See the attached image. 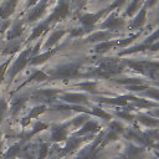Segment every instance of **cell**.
Returning a JSON list of instances; mask_svg holds the SVG:
<instances>
[{
	"label": "cell",
	"mask_w": 159,
	"mask_h": 159,
	"mask_svg": "<svg viewBox=\"0 0 159 159\" xmlns=\"http://www.w3.org/2000/svg\"><path fill=\"white\" fill-rule=\"evenodd\" d=\"M66 34V31L65 30H57V31H55V32H52L51 35H50V37H48V40L46 41V43H45V48H51L63 35Z\"/></svg>",
	"instance_id": "cell-18"
},
{
	"label": "cell",
	"mask_w": 159,
	"mask_h": 159,
	"mask_svg": "<svg viewBox=\"0 0 159 159\" xmlns=\"http://www.w3.org/2000/svg\"><path fill=\"white\" fill-rule=\"evenodd\" d=\"M48 78H51L48 75H46L45 72H42V71H36V72H34L29 78H27V81L24 83V84H26V83H30V82H42V81H46V80H48ZM24 84H21L20 87H22ZM19 87V88H20Z\"/></svg>",
	"instance_id": "cell-19"
},
{
	"label": "cell",
	"mask_w": 159,
	"mask_h": 159,
	"mask_svg": "<svg viewBox=\"0 0 159 159\" xmlns=\"http://www.w3.org/2000/svg\"><path fill=\"white\" fill-rule=\"evenodd\" d=\"M106 10H102V11H98L96 14H84L80 17V21L81 24L83 25V27H87V29H92L93 25L99 20V17L104 14Z\"/></svg>",
	"instance_id": "cell-7"
},
{
	"label": "cell",
	"mask_w": 159,
	"mask_h": 159,
	"mask_svg": "<svg viewBox=\"0 0 159 159\" xmlns=\"http://www.w3.org/2000/svg\"><path fill=\"white\" fill-rule=\"evenodd\" d=\"M48 27H50V25H48L46 21L41 22L40 25H37V26L34 29V31H32L31 36L29 37V40H34V39H37V37H40L42 34H45V32L48 30Z\"/></svg>",
	"instance_id": "cell-20"
},
{
	"label": "cell",
	"mask_w": 159,
	"mask_h": 159,
	"mask_svg": "<svg viewBox=\"0 0 159 159\" xmlns=\"http://www.w3.org/2000/svg\"><path fill=\"white\" fill-rule=\"evenodd\" d=\"M116 159H122V158H116Z\"/></svg>",
	"instance_id": "cell-51"
},
{
	"label": "cell",
	"mask_w": 159,
	"mask_h": 159,
	"mask_svg": "<svg viewBox=\"0 0 159 159\" xmlns=\"http://www.w3.org/2000/svg\"><path fill=\"white\" fill-rule=\"evenodd\" d=\"M0 83H1V81H0Z\"/></svg>",
	"instance_id": "cell-52"
},
{
	"label": "cell",
	"mask_w": 159,
	"mask_h": 159,
	"mask_svg": "<svg viewBox=\"0 0 159 159\" xmlns=\"http://www.w3.org/2000/svg\"><path fill=\"white\" fill-rule=\"evenodd\" d=\"M9 62H10V60H7V61L4 62L2 65H0V81L4 80V76H5V72H6V68H7Z\"/></svg>",
	"instance_id": "cell-38"
},
{
	"label": "cell",
	"mask_w": 159,
	"mask_h": 159,
	"mask_svg": "<svg viewBox=\"0 0 159 159\" xmlns=\"http://www.w3.org/2000/svg\"><path fill=\"white\" fill-rule=\"evenodd\" d=\"M6 108H7V104H6L5 99L4 98H0V123H1V120L4 118V116H5Z\"/></svg>",
	"instance_id": "cell-36"
},
{
	"label": "cell",
	"mask_w": 159,
	"mask_h": 159,
	"mask_svg": "<svg viewBox=\"0 0 159 159\" xmlns=\"http://www.w3.org/2000/svg\"><path fill=\"white\" fill-rule=\"evenodd\" d=\"M65 102L72 103V104H80V103H86L87 102V96L86 94H80V93H66L61 97Z\"/></svg>",
	"instance_id": "cell-13"
},
{
	"label": "cell",
	"mask_w": 159,
	"mask_h": 159,
	"mask_svg": "<svg viewBox=\"0 0 159 159\" xmlns=\"http://www.w3.org/2000/svg\"><path fill=\"white\" fill-rule=\"evenodd\" d=\"M122 71V65H119L117 61L112 58H107L106 61H102L99 67L96 68L93 72L88 73L87 76H99V77H111L113 75H117Z\"/></svg>",
	"instance_id": "cell-1"
},
{
	"label": "cell",
	"mask_w": 159,
	"mask_h": 159,
	"mask_svg": "<svg viewBox=\"0 0 159 159\" xmlns=\"http://www.w3.org/2000/svg\"><path fill=\"white\" fill-rule=\"evenodd\" d=\"M158 39H159V30H158L157 32H154L152 36H149V37L147 39V41H145V42H147V43H149V42H153L154 40H158Z\"/></svg>",
	"instance_id": "cell-41"
},
{
	"label": "cell",
	"mask_w": 159,
	"mask_h": 159,
	"mask_svg": "<svg viewBox=\"0 0 159 159\" xmlns=\"http://www.w3.org/2000/svg\"><path fill=\"white\" fill-rule=\"evenodd\" d=\"M78 87L82 88V89H84V91H88V92H94L96 91V83L94 82H89V81L83 82V83H80Z\"/></svg>",
	"instance_id": "cell-30"
},
{
	"label": "cell",
	"mask_w": 159,
	"mask_h": 159,
	"mask_svg": "<svg viewBox=\"0 0 159 159\" xmlns=\"http://www.w3.org/2000/svg\"><path fill=\"white\" fill-rule=\"evenodd\" d=\"M138 119H139L143 124H145V125H152V127H154V125H159V120L148 118V117H145V116H139Z\"/></svg>",
	"instance_id": "cell-29"
},
{
	"label": "cell",
	"mask_w": 159,
	"mask_h": 159,
	"mask_svg": "<svg viewBox=\"0 0 159 159\" xmlns=\"http://www.w3.org/2000/svg\"><path fill=\"white\" fill-rule=\"evenodd\" d=\"M112 37V34L108 32V31H98V32H94L93 35L88 36L87 39V42H97V41H107L108 39Z\"/></svg>",
	"instance_id": "cell-14"
},
{
	"label": "cell",
	"mask_w": 159,
	"mask_h": 159,
	"mask_svg": "<svg viewBox=\"0 0 159 159\" xmlns=\"http://www.w3.org/2000/svg\"><path fill=\"white\" fill-rule=\"evenodd\" d=\"M83 142V138H80V137H76V138H70L66 143V145L63 148H61V150H58V154L62 157V155H66L71 152H73L75 149H77V147Z\"/></svg>",
	"instance_id": "cell-9"
},
{
	"label": "cell",
	"mask_w": 159,
	"mask_h": 159,
	"mask_svg": "<svg viewBox=\"0 0 159 159\" xmlns=\"http://www.w3.org/2000/svg\"><path fill=\"white\" fill-rule=\"evenodd\" d=\"M135 97H130V96H125V97H118V98H99L98 101L103 102V103H108V104H118V106H124L127 103L128 99L134 101Z\"/></svg>",
	"instance_id": "cell-17"
},
{
	"label": "cell",
	"mask_w": 159,
	"mask_h": 159,
	"mask_svg": "<svg viewBox=\"0 0 159 159\" xmlns=\"http://www.w3.org/2000/svg\"><path fill=\"white\" fill-rule=\"evenodd\" d=\"M118 116L122 117V118H125V119H128V120H130V119L133 118L129 113H125V112H118Z\"/></svg>",
	"instance_id": "cell-44"
},
{
	"label": "cell",
	"mask_w": 159,
	"mask_h": 159,
	"mask_svg": "<svg viewBox=\"0 0 159 159\" xmlns=\"http://www.w3.org/2000/svg\"><path fill=\"white\" fill-rule=\"evenodd\" d=\"M20 45H21V42L20 41H10V45H7L6 47H5V50H4V52L2 53H5V55H9V53H14V52H16L19 48H20Z\"/></svg>",
	"instance_id": "cell-27"
},
{
	"label": "cell",
	"mask_w": 159,
	"mask_h": 159,
	"mask_svg": "<svg viewBox=\"0 0 159 159\" xmlns=\"http://www.w3.org/2000/svg\"><path fill=\"white\" fill-rule=\"evenodd\" d=\"M19 0H6L1 6H0V17L2 20H6L15 10Z\"/></svg>",
	"instance_id": "cell-10"
},
{
	"label": "cell",
	"mask_w": 159,
	"mask_h": 159,
	"mask_svg": "<svg viewBox=\"0 0 159 159\" xmlns=\"http://www.w3.org/2000/svg\"><path fill=\"white\" fill-rule=\"evenodd\" d=\"M67 137V128L66 125H52L51 128V140L52 142H61L65 140Z\"/></svg>",
	"instance_id": "cell-8"
},
{
	"label": "cell",
	"mask_w": 159,
	"mask_h": 159,
	"mask_svg": "<svg viewBox=\"0 0 159 159\" xmlns=\"http://www.w3.org/2000/svg\"><path fill=\"white\" fill-rule=\"evenodd\" d=\"M9 25H10V21L9 20H4L2 22H0V32H4L7 29Z\"/></svg>",
	"instance_id": "cell-42"
},
{
	"label": "cell",
	"mask_w": 159,
	"mask_h": 159,
	"mask_svg": "<svg viewBox=\"0 0 159 159\" xmlns=\"http://www.w3.org/2000/svg\"><path fill=\"white\" fill-rule=\"evenodd\" d=\"M86 122H87V117H86V116H81V117L75 118V119L71 122V124L75 125V127H78V125H81V124H84Z\"/></svg>",
	"instance_id": "cell-35"
},
{
	"label": "cell",
	"mask_w": 159,
	"mask_h": 159,
	"mask_svg": "<svg viewBox=\"0 0 159 159\" xmlns=\"http://www.w3.org/2000/svg\"><path fill=\"white\" fill-rule=\"evenodd\" d=\"M144 19H145V10H140V12L135 16V19L132 22V27H139L144 24Z\"/></svg>",
	"instance_id": "cell-28"
},
{
	"label": "cell",
	"mask_w": 159,
	"mask_h": 159,
	"mask_svg": "<svg viewBox=\"0 0 159 159\" xmlns=\"http://www.w3.org/2000/svg\"><path fill=\"white\" fill-rule=\"evenodd\" d=\"M150 50H153V51H158V50H159V42H157V43H154L153 46H150Z\"/></svg>",
	"instance_id": "cell-47"
},
{
	"label": "cell",
	"mask_w": 159,
	"mask_h": 159,
	"mask_svg": "<svg viewBox=\"0 0 159 159\" xmlns=\"http://www.w3.org/2000/svg\"><path fill=\"white\" fill-rule=\"evenodd\" d=\"M39 149L40 150H39V154H37L36 159H43L48 153V144H42V145H40Z\"/></svg>",
	"instance_id": "cell-32"
},
{
	"label": "cell",
	"mask_w": 159,
	"mask_h": 159,
	"mask_svg": "<svg viewBox=\"0 0 159 159\" xmlns=\"http://www.w3.org/2000/svg\"><path fill=\"white\" fill-rule=\"evenodd\" d=\"M139 4H140V0H134V1L128 6V9H127V15H132V14L138 9Z\"/></svg>",
	"instance_id": "cell-34"
},
{
	"label": "cell",
	"mask_w": 159,
	"mask_h": 159,
	"mask_svg": "<svg viewBox=\"0 0 159 159\" xmlns=\"http://www.w3.org/2000/svg\"><path fill=\"white\" fill-rule=\"evenodd\" d=\"M145 96H149L154 99H159V89H148L145 92Z\"/></svg>",
	"instance_id": "cell-39"
},
{
	"label": "cell",
	"mask_w": 159,
	"mask_h": 159,
	"mask_svg": "<svg viewBox=\"0 0 159 159\" xmlns=\"http://www.w3.org/2000/svg\"><path fill=\"white\" fill-rule=\"evenodd\" d=\"M91 31V29H87V27H81V29H72L71 30V35L72 36H82L83 34Z\"/></svg>",
	"instance_id": "cell-33"
},
{
	"label": "cell",
	"mask_w": 159,
	"mask_h": 159,
	"mask_svg": "<svg viewBox=\"0 0 159 159\" xmlns=\"http://www.w3.org/2000/svg\"><path fill=\"white\" fill-rule=\"evenodd\" d=\"M99 128H101V127H99V124H98L97 122H94V120H87V122L82 125V128H81L76 134H77V137H83V135H86V134L97 132Z\"/></svg>",
	"instance_id": "cell-12"
},
{
	"label": "cell",
	"mask_w": 159,
	"mask_h": 159,
	"mask_svg": "<svg viewBox=\"0 0 159 159\" xmlns=\"http://www.w3.org/2000/svg\"><path fill=\"white\" fill-rule=\"evenodd\" d=\"M143 154L142 148H137L134 145H129L127 149V158L128 159H139L140 155Z\"/></svg>",
	"instance_id": "cell-23"
},
{
	"label": "cell",
	"mask_w": 159,
	"mask_h": 159,
	"mask_svg": "<svg viewBox=\"0 0 159 159\" xmlns=\"http://www.w3.org/2000/svg\"><path fill=\"white\" fill-rule=\"evenodd\" d=\"M12 159H14V158H12Z\"/></svg>",
	"instance_id": "cell-54"
},
{
	"label": "cell",
	"mask_w": 159,
	"mask_h": 159,
	"mask_svg": "<svg viewBox=\"0 0 159 159\" xmlns=\"http://www.w3.org/2000/svg\"><path fill=\"white\" fill-rule=\"evenodd\" d=\"M43 112H46V107L43 106V104H41V106H37V107H35L22 120H21V124L22 125H26L29 122H30V119H32V118H35V117H37V116H40L41 113H43Z\"/></svg>",
	"instance_id": "cell-15"
},
{
	"label": "cell",
	"mask_w": 159,
	"mask_h": 159,
	"mask_svg": "<svg viewBox=\"0 0 159 159\" xmlns=\"http://www.w3.org/2000/svg\"><path fill=\"white\" fill-rule=\"evenodd\" d=\"M68 12H70V7H68V4H67V1L66 0H62L61 2H60V5L53 10V12L47 17V20H45L48 25H51L52 22H55V21H60V20H62V19H65L67 15H68Z\"/></svg>",
	"instance_id": "cell-4"
},
{
	"label": "cell",
	"mask_w": 159,
	"mask_h": 159,
	"mask_svg": "<svg viewBox=\"0 0 159 159\" xmlns=\"http://www.w3.org/2000/svg\"><path fill=\"white\" fill-rule=\"evenodd\" d=\"M114 45H116L114 41H103V42L98 43V45L94 47V51L98 52V53H103V52L108 51V50H109L112 46H114Z\"/></svg>",
	"instance_id": "cell-26"
},
{
	"label": "cell",
	"mask_w": 159,
	"mask_h": 159,
	"mask_svg": "<svg viewBox=\"0 0 159 159\" xmlns=\"http://www.w3.org/2000/svg\"><path fill=\"white\" fill-rule=\"evenodd\" d=\"M111 130H113V132H116V133H122V132H123V128H122V125H120L119 123L113 122V123L111 124Z\"/></svg>",
	"instance_id": "cell-40"
},
{
	"label": "cell",
	"mask_w": 159,
	"mask_h": 159,
	"mask_svg": "<svg viewBox=\"0 0 159 159\" xmlns=\"http://www.w3.org/2000/svg\"><path fill=\"white\" fill-rule=\"evenodd\" d=\"M153 116H157V117H159V111H155V112H153Z\"/></svg>",
	"instance_id": "cell-50"
},
{
	"label": "cell",
	"mask_w": 159,
	"mask_h": 159,
	"mask_svg": "<svg viewBox=\"0 0 159 159\" xmlns=\"http://www.w3.org/2000/svg\"><path fill=\"white\" fill-rule=\"evenodd\" d=\"M40 0H29V2H27V6H35L37 2H39Z\"/></svg>",
	"instance_id": "cell-46"
},
{
	"label": "cell",
	"mask_w": 159,
	"mask_h": 159,
	"mask_svg": "<svg viewBox=\"0 0 159 159\" xmlns=\"http://www.w3.org/2000/svg\"><path fill=\"white\" fill-rule=\"evenodd\" d=\"M91 113L94 114V116H97V117H101V118H103V119H111V116H109L108 113H106L103 109H99V108H96V107L92 108Z\"/></svg>",
	"instance_id": "cell-31"
},
{
	"label": "cell",
	"mask_w": 159,
	"mask_h": 159,
	"mask_svg": "<svg viewBox=\"0 0 159 159\" xmlns=\"http://www.w3.org/2000/svg\"><path fill=\"white\" fill-rule=\"evenodd\" d=\"M124 1H125V0H116V1H114V2L111 5V7H109V9H113V7H118V6H120V5H122Z\"/></svg>",
	"instance_id": "cell-45"
},
{
	"label": "cell",
	"mask_w": 159,
	"mask_h": 159,
	"mask_svg": "<svg viewBox=\"0 0 159 159\" xmlns=\"http://www.w3.org/2000/svg\"><path fill=\"white\" fill-rule=\"evenodd\" d=\"M0 135H1V133H0Z\"/></svg>",
	"instance_id": "cell-53"
},
{
	"label": "cell",
	"mask_w": 159,
	"mask_h": 159,
	"mask_svg": "<svg viewBox=\"0 0 159 159\" xmlns=\"http://www.w3.org/2000/svg\"><path fill=\"white\" fill-rule=\"evenodd\" d=\"M26 102V96H21V97H16L15 99H12L11 102V114L15 116L25 104Z\"/></svg>",
	"instance_id": "cell-21"
},
{
	"label": "cell",
	"mask_w": 159,
	"mask_h": 159,
	"mask_svg": "<svg viewBox=\"0 0 159 159\" xmlns=\"http://www.w3.org/2000/svg\"><path fill=\"white\" fill-rule=\"evenodd\" d=\"M116 82H118V83H122V84H138V83H140V81H138V80H133V78H125V80H116Z\"/></svg>",
	"instance_id": "cell-37"
},
{
	"label": "cell",
	"mask_w": 159,
	"mask_h": 159,
	"mask_svg": "<svg viewBox=\"0 0 159 159\" xmlns=\"http://www.w3.org/2000/svg\"><path fill=\"white\" fill-rule=\"evenodd\" d=\"M75 1L77 2V5H78L80 7H81V6H82V5H83V4L86 2V0H75Z\"/></svg>",
	"instance_id": "cell-48"
},
{
	"label": "cell",
	"mask_w": 159,
	"mask_h": 159,
	"mask_svg": "<svg viewBox=\"0 0 159 159\" xmlns=\"http://www.w3.org/2000/svg\"><path fill=\"white\" fill-rule=\"evenodd\" d=\"M55 52H56V50H48V51H46L45 53L37 55V56H32V57L30 58V65H39V63H42V62H45L46 60H48Z\"/></svg>",
	"instance_id": "cell-16"
},
{
	"label": "cell",
	"mask_w": 159,
	"mask_h": 159,
	"mask_svg": "<svg viewBox=\"0 0 159 159\" xmlns=\"http://www.w3.org/2000/svg\"><path fill=\"white\" fill-rule=\"evenodd\" d=\"M46 128H47V124H45V123H42V122H37V123L34 125L32 130L29 132V133H26V134L24 135V139L27 140V139H30L31 137H34L36 133H39V132H41V130H43V129H46Z\"/></svg>",
	"instance_id": "cell-24"
},
{
	"label": "cell",
	"mask_w": 159,
	"mask_h": 159,
	"mask_svg": "<svg viewBox=\"0 0 159 159\" xmlns=\"http://www.w3.org/2000/svg\"><path fill=\"white\" fill-rule=\"evenodd\" d=\"M123 25H124V22H123L122 19H119V17L112 15V16H109V17L101 25V27H102V29H108V30H118V29H120Z\"/></svg>",
	"instance_id": "cell-11"
},
{
	"label": "cell",
	"mask_w": 159,
	"mask_h": 159,
	"mask_svg": "<svg viewBox=\"0 0 159 159\" xmlns=\"http://www.w3.org/2000/svg\"><path fill=\"white\" fill-rule=\"evenodd\" d=\"M34 53H35L34 52V48H26L25 51H22L19 55V57L15 60L12 67L9 70V77L10 78H14L21 70H24L25 66L30 62V58L34 56Z\"/></svg>",
	"instance_id": "cell-3"
},
{
	"label": "cell",
	"mask_w": 159,
	"mask_h": 159,
	"mask_svg": "<svg viewBox=\"0 0 159 159\" xmlns=\"http://www.w3.org/2000/svg\"><path fill=\"white\" fill-rule=\"evenodd\" d=\"M51 78H75L80 76V65L78 63H67L58 66L52 70L48 75Z\"/></svg>",
	"instance_id": "cell-2"
},
{
	"label": "cell",
	"mask_w": 159,
	"mask_h": 159,
	"mask_svg": "<svg viewBox=\"0 0 159 159\" xmlns=\"http://www.w3.org/2000/svg\"><path fill=\"white\" fill-rule=\"evenodd\" d=\"M155 1H157V0H150V1L148 2V5H149V6H152L153 4H155Z\"/></svg>",
	"instance_id": "cell-49"
},
{
	"label": "cell",
	"mask_w": 159,
	"mask_h": 159,
	"mask_svg": "<svg viewBox=\"0 0 159 159\" xmlns=\"http://www.w3.org/2000/svg\"><path fill=\"white\" fill-rule=\"evenodd\" d=\"M22 31H24V30H22V24H21V22L15 24V25L12 26V29L10 30V32L7 34V40L12 41V40H15V39L20 37L21 34H22Z\"/></svg>",
	"instance_id": "cell-22"
},
{
	"label": "cell",
	"mask_w": 159,
	"mask_h": 159,
	"mask_svg": "<svg viewBox=\"0 0 159 159\" xmlns=\"http://www.w3.org/2000/svg\"><path fill=\"white\" fill-rule=\"evenodd\" d=\"M20 152H21V144H20V143L14 144V145L10 147L9 150L5 153V158H6V159H12V158H15L16 155H19Z\"/></svg>",
	"instance_id": "cell-25"
},
{
	"label": "cell",
	"mask_w": 159,
	"mask_h": 159,
	"mask_svg": "<svg viewBox=\"0 0 159 159\" xmlns=\"http://www.w3.org/2000/svg\"><path fill=\"white\" fill-rule=\"evenodd\" d=\"M145 88H147V86H137V84L129 86V89H132V91H140V89H145Z\"/></svg>",
	"instance_id": "cell-43"
},
{
	"label": "cell",
	"mask_w": 159,
	"mask_h": 159,
	"mask_svg": "<svg viewBox=\"0 0 159 159\" xmlns=\"http://www.w3.org/2000/svg\"><path fill=\"white\" fill-rule=\"evenodd\" d=\"M60 93L58 89H40L35 92L31 97L34 101H41V102H52L55 97Z\"/></svg>",
	"instance_id": "cell-5"
},
{
	"label": "cell",
	"mask_w": 159,
	"mask_h": 159,
	"mask_svg": "<svg viewBox=\"0 0 159 159\" xmlns=\"http://www.w3.org/2000/svg\"><path fill=\"white\" fill-rule=\"evenodd\" d=\"M47 4H48V0H40V2H37L32 10H30L29 12V16H27V21L30 22H34L36 21L37 19H40L42 16V14L45 12L46 7H47Z\"/></svg>",
	"instance_id": "cell-6"
}]
</instances>
